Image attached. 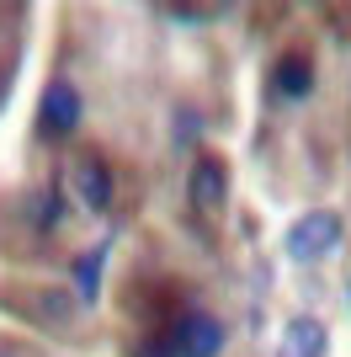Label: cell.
Masks as SVG:
<instances>
[{
	"label": "cell",
	"instance_id": "1",
	"mask_svg": "<svg viewBox=\"0 0 351 357\" xmlns=\"http://www.w3.org/2000/svg\"><path fill=\"white\" fill-rule=\"evenodd\" d=\"M336 245H341V213H330V208L304 213V219L288 229V256H298V261H320V256H330Z\"/></svg>",
	"mask_w": 351,
	"mask_h": 357
},
{
	"label": "cell",
	"instance_id": "2",
	"mask_svg": "<svg viewBox=\"0 0 351 357\" xmlns=\"http://www.w3.org/2000/svg\"><path fill=\"white\" fill-rule=\"evenodd\" d=\"M219 347H224V326L213 314H187V320L176 326V336H171L176 357H219Z\"/></svg>",
	"mask_w": 351,
	"mask_h": 357
},
{
	"label": "cell",
	"instance_id": "3",
	"mask_svg": "<svg viewBox=\"0 0 351 357\" xmlns=\"http://www.w3.org/2000/svg\"><path fill=\"white\" fill-rule=\"evenodd\" d=\"M43 128L58 134V139L80 128V91H75L70 80H54V86L43 91Z\"/></svg>",
	"mask_w": 351,
	"mask_h": 357
},
{
	"label": "cell",
	"instance_id": "4",
	"mask_svg": "<svg viewBox=\"0 0 351 357\" xmlns=\"http://www.w3.org/2000/svg\"><path fill=\"white\" fill-rule=\"evenodd\" d=\"M224 187H229V176H224L219 160H197V165H192V208L213 213L224 203Z\"/></svg>",
	"mask_w": 351,
	"mask_h": 357
},
{
	"label": "cell",
	"instance_id": "5",
	"mask_svg": "<svg viewBox=\"0 0 351 357\" xmlns=\"http://www.w3.org/2000/svg\"><path fill=\"white\" fill-rule=\"evenodd\" d=\"M75 192H80V203H86L91 213H102L107 203H112V176H107L102 160H80L75 165Z\"/></svg>",
	"mask_w": 351,
	"mask_h": 357
},
{
	"label": "cell",
	"instance_id": "6",
	"mask_svg": "<svg viewBox=\"0 0 351 357\" xmlns=\"http://www.w3.org/2000/svg\"><path fill=\"white\" fill-rule=\"evenodd\" d=\"M277 357H325V326H320V320H304V314L288 320Z\"/></svg>",
	"mask_w": 351,
	"mask_h": 357
},
{
	"label": "cell",
	"instance_id": "7",
	"mask_svg": "<svg viewBox=\"0 0 351 357\" xmlns=\"http://www.w3.org/2000/svg\"><path fill=\"white\" fill-rule=\"evenodd\" d=\"M309 80H314V70H309L304 54H288V59L272 70V91H277L282 102H298V96H309Z\"/></svg>",
	"mask_w": 351,
	"mask_h": 357
},
{
	"label": "cell",
	"instance_id": "8",
	"mask_svg": "<svg viewBox=\"0 0 351 357\" xmlns=\"http://www.w3.org/2000/svg\"><path fill=\"white\" fill-rule=\"evenodd\" d=\"M96 278H102V251L80 256V267H75V283H80V294L96 298Z\"/></svg>",
	"mask_w": 351,
	"mask_h": 357
}]
</instances>
